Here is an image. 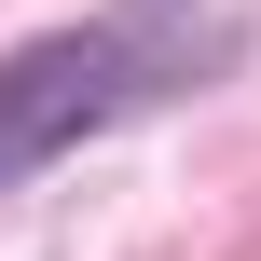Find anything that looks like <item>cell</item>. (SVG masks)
<instances>
[{"label": "cell", "instance_id": "6da1fadb", "mask_svg": "<svg viewBox=\"0 0 261 261\" xmlns=\"http://www.w3.org/2000/svg\"><path fill=\"white\" fill-rule=\"evenodd\" d=\"M193 69H220V14H206V0H110V14H83V28H55V41H14V55H0V193L41 179V165L83 151V138L165 110Z\"/></svg>", "mask_w": 261, "mask_h": 261}]
</instances>
